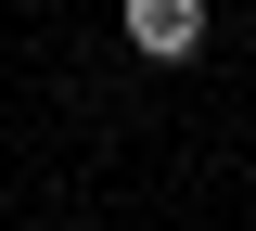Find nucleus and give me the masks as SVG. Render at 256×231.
I'll return each mask as SVG.
<instances>
[{
    "mask_svg": "<svg viewBox=\"0 0 256 231\" xmlns=\"http://www.w3.org/2000/svg\"><path fill=\"white\" fill-rule=\"evenodd\" d=\"M128 52L141 65H192L205 52V0H128Z\"/></svg>",
    "mask_w": 256,
    "mask_h": 231,
    "instance_id": "1",
    "label": "nucleus"
}]
</instances>
